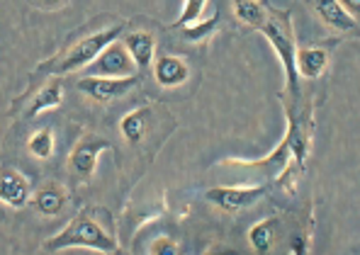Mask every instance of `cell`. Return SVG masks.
<instances>
[{
  "instance_id": "obj_12",
  "label": "cell",
  "mask_w": 360,
  "mask_h": 255,
  "mask_svg": "<svg viewBox=\"0 0 360 255\" xmlns=\"http://www.w3.org/2000/svg\"><path fill=\"white\" fill-rule=\"evenodd\" d=\"M311 5H314V13L319 15V20L326 27H331L336 32H356L358 20L351 18V15L338 5V0H311Z\"/></svg>"
},
{
  "instance_id": "obj_20",
  "label": "cell",
  "mask_w": 360,
  "mask_h": 255,
  "mask_svg": "<svg viewBox=\"0 0 360 255\" xmlns=\"http://www.w3.org/2000/svg\"><path fill=\"white\" fill-rule=\"evenodd\" d=\"M205 8H207V0H185L183 5V13H180V18L176 20V25L173 27H188V25L198 22L200 18H202Z\"/></svg>"
},
{
  "instance_id": "obj_4",
  "label": "cell",
  "mask_w": 360,
  "mask_h": 255,
  "mask_svg": "<svg viewBox=\"0 0 360 255\" xmlns=\"http://www.w3.org/2000/svg\"><path fill=\"white\" fill-rule=\"evenodd\" d=\"M88 76H108V78H127L134 76L136 63L131 61L129 51L124 49L122 41L108 44L93 61L86 66Z\"/></svg>"
},
{
  "instance_id": "obj_13",
  "label": "cell",
  "mask_w": 360,
  "mask_h": 255,
  "mask_svg": "<svg viewBox=\"0 0 360 255\" xmlns=\"http://www.w3.org/2000/svg\"><path fill=\"white\" fill-rule=\"evenodd\" d=\"M153 78L161 88H178L190 78V68L178 56H161L153 66Z\"/></svg>"
},
{
  "instance_id": "obj_17",
  "label": "cell",
  "mask_w": 360,
  "mask_h": 255,
  "mask_svg": "<svg viewBox=\"0 0 360 255\" xmlns=\"http://www.w3.org/2000/svg\"><path fill=\"white\" fill-rule=\"evenodd\" d=\"M234 13L243 25L253 30H261V25L268 18V10L258 0H234Z\"/></svg>"
},
{
  "instance_id": "obj_5",
  "label": "cell",
  "mask_w": 360,
  "mask_h": 255,
  "mask_svg": "<svg viewBox=\"0 0 360 255\" xmlns=\"http://www.w3.org/2000/svg\"><path fill=\"white\" fill-rule=\"evenodd\" d=\"M134 85H136L134 76H127V78L86 76L78 81V93H83L93 103H112L117 98H124Z\"/></svg>"
},
{
  "instance_id": "obj_18",
  "label": "cell",
  "mask_w": 360,
  "mask_h": 255,
  "mask_svg": "<svg viewBox=\"0 0 360 255\" xmlns=\"http://www.w3.org/2000/svg\"><path fill=\"white\" fill-rule=\"evenodd\" d=\"M27 151L34 158H39V161H46V158H49L51 153H54V134H51L49 126H44V129L34 131V134L30 136Z\"/></svg>"
},
{
  "instance_id": "obj_2",
  "label": "cell",
  "mask_w": 360,
  "mask_h": 255,
  "mask_svg": "<svg viewBox=\"0 0 360 255\" xmlns=\"http://www.w3.org/2000/svg\"><path fill=\"white\" fill-rule=\"evenodd\" d=\"M122 32H124V25H112V27H105V30L95 32V34L83 37V39H78L66 54L56 56L54 61H49V63H41L37 71L54 73V76H66V73L81 71V68H86L88 63L105 49V46L117 41L122 37Z\"/></svg>"
},
{
  "instance_id": "obj_1",
  "label": "cell",
  "mask_w": 360,
  "mask_h": 255,
  "mask_svg": "<svg viewBox=\"0 0 360 255\" xmlns=\"http://www.w3.org/2000/svg\"><path fill=\"white\" fill-rule=\"evenodd\" d=\"M66 248H93L98 253H115L117 251V241L88 211H81V214H76L68 221V226L61 233H56L54 238H49L44 243L46 253L66 251Z\"/></svg>"
},
{
  "instance_id": "obj_6",
  "label": "cell",
  "mask_w": 360,
  "mask_h": 255,
  "mask_svg": "<svg viewBox=\"0 0 360 255\" xmlns=\"http://www.w3.org/2000/svg\"><path fill=\"white\" fill-rule=\"evenodd\" d=\"M112 148V143L100 139V136H83L81 141L73 146L71 156H68V170H71L76 178L90 180L98 168V161L103 156V151Z\"/></svg>"
},
{
  "instance_id": "obj_3",
  "label": "cell",
  "mask_w": 360,
  "mask_h": 255,
  "mask_svg": "<svg viewBox=\"0 0 360 255\" xmlns=\"http://www.w3.org/2000/svg\"><path fill=\"white\" fill-rule=\"evenodd\" d=\"M261 32L268 37L273 49L278 51L280 63L285 68V78H288V88L292 90V95H297V71H295V51H297V46H295L290 25L285 20H278V15H268L266 22L261 25Z\"/></svg>"
},
{
  "instance_id": "obj_7",
  "label": "cell",
  "mask_w": 360,
  "mask_h": 255,
  "mask_svg": "<svg viewBox=\"0 0 360 255\" xmlns=\"http://www.w3.org/2000/svg\"><path fill=\"white\" fill-rule=\"evenodd\" d=\"M263 195H266V188L258 185V188H210L205 197L224 211H239L253 207Z\"/></svg>"
},
{
  "instance_id": "obj_16",
  "label": "cell",
  "mask_w": 360,
  "mask_h": 255,
  "mask_svg": "<svg viewBox=\"0 0 360 255\" xmlns=\"http://www.w3.org/2000/svg\"><path fill=\"white\" fill-rule=\"evenodd\" d=\"M280 221L278 219H263L251 226L248 231V243L256 253H268L275 243V233H278Z\"/></svg>"
},
{
  "instance_id": "obj_23",
  "label": "cell",
  "mask_w": 360,
  "mask_h": 255,
  "mask_svg": "<svg viewBox=\"0 0 360 255\" xmlns=\"http://www.w3.org/2000/svg\"><path fill=\"white\" fill-rule=\"evenodd\" d=\"M66 3H68V0H37V5H39V8H44V10H59Z\"/></svg>"
},
{
  "instance_id": "obj_9",
  "label": "cell",
  "mask_w": 360,
  "mask_h": 255,
  "mask_svg": "<svg viewBox=\"0 0 360 255\" xmlns=\"http://www.w3.org/2000/svg\"><path fill=\"white\" fill-rule=\"evenodd\" d=\"M32 207L37 209V214L41 216H59L63 209H66V202H68V195H66V188L54 180L41 185L37 192H32Z\"/></svg>"
},
{
  "instance_id": "obj_10",
  "label": "cell",
  "mask_w": 360,
  "mask_h": 255,
  "mask_svg": "<svg viewBox=\"0 0 360 255\" xmlns=\"http://www.w3.org/2000/svg\"><path fill=\"white\" fill-rule=\"evenodd\" d=\"M122 44L129 51L136 68H149L153 63V56H156V37H153L151 32H144V30L129 32V34L122 37Z\"/></svg>"
},
{
  "instance_id": "obj_22",
  "label": "cell",
  "mask_w": 360,
  "mask_h": 255,
  "mask_svg": "<svg viewBox=\"0 0 360 255\" xmlns=\"http://www.w3.org/2000/svg\"><path fill=\"white\" fill-rule=\"evenodd\" d=\"M338 5H341L343 10H346L351 18H356L358 20V15H360V0H338Z\"/></svg>"
},
{
  "instance_id": "obj_11",
  "label": "cell",
  "mask_w": 360,
  "mask_h": 255,
  "mask_svg": "<svg viewBox=\"0 0 360 255\" xmlns=\"http://www.w3.org/2000/svg\"><path fill=\"white\" fill-rule=\"evenodd\" d=\"M329 66V51L321 49V46H302L295 51V71L302 78H319L321 73Z\"/></svg>"
},
{
  "instance_id": "obj_19",
  "label": "cell",
  "mask_w": 360,
  "mask_h": 255,
  "mask_svg": "<svg viewBox=\"0 0 360 255\" xmlns=\"http://www.w3.org/2000/svg\"><path fill=\"white\" fill-rule=\"evenodd\" d=\"M219 27V13H214L210 20H198V22L188 25V27H180L185 41H205L210 39V34Z\"/></svg>"
},
{
  "instance_id": "obj_15",
  "label": "cell",
  "mask_w": 360,
  "mask_h": 255,
  "mask_svg": "<svg viewBox=\"0 0 360 255\" xmlns=\"http://www.w3.org/2000/svg\"><path fill=\"white\" fill-rule=\"evenodd\" d=\"M61 100H63V83H61V78H54V81H49V83L44 85V88L39 90V93H37V98L30 103V107H27V112H25V117L32 119V117L46 112V110L59 107Z\"/></svg>"
},
{
  "instance_id": "obj_21",
  "label": "cell",
  "mask_w": 360,
  "mask_h": 255,
  "mask_svg": "<svg viewBox=\"0 0 360 255\" xmlns=\"http://www.w3.org/2000/svg\"><path fill=\"white\" fill-rule=\"evenodd\" d=\"M180 251V246L173 238L168 236H158L156 241L149 243V253H158V255H176Z\"/></svg>"
},
{
  "instance_id": "obj_8",
  "label": "cell",
  "mask_w": 360,
  "mask_h": 255,
  "mask_svg": "<svg viewBox=\"0 0 360 255\" xmlns=\"http://www.w3.org/2000/svg\"><path fill=\"white\" fill-rule=\"evenodd\" d=\"M32 197L30 180L13 168H0V202H5L13 209L25 207Z\"/></svg>"
},
{
  "instance_id": "obj_14",
  "label": "cell",
  "mask_w": 360,
  "mask_h": 255,
  "mask_svg": "<svg viewBox=\"0 0 360 255\" xmlns=\"http://www.w3.org/2000/svg\"><path fill=\"white\" fill-rule=\"evenodd\" d=\"M149 124H151V112H149V110H146V107L131 110V112H127L124 117H122V122H120L122 139H124L127 143H131V146H136V143L146 136Z\"/></svg>"
},
{
  "instance_id": "obj_24",
  "label": "cell",
  "mask_w": 360,
  "mask_h": 255,
  "mask_svg": "<svg viewBox=\"0 0 360 255\" xmlns=\"http://www.w3.org/2000/svg\"><path fill=\"white\" fill-rule=\"evenodd\" d=\"M32 3H37V0H32Z\"/></svg>"
}]
</instances>
